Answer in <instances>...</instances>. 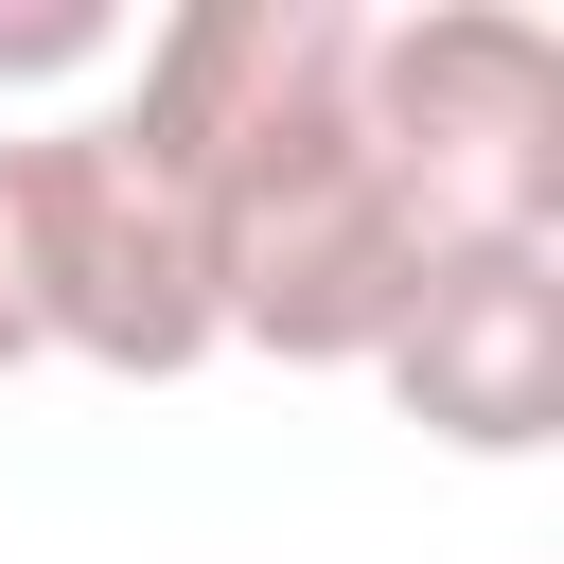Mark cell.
<instances>
[{"label":"cell","mask_w":564,"mask_h":564,"mask_svg":"<svg viewBox=\"0 0 564 564\" xmlns=\"http://www.w3.org/2000/svg\"><path fill=\"white\" fill-rule=\"evenodd\" d=\"M352 53H370L352 0H176L123 70V123L194 194L212 335L282 352V370H370L405 282L441 264L370 106H352Z\"/></svg>","instance_id":"1"},{"label":"cell","mask_w":564,"mask_h":564,"mask_svg":"<svg viewBox=\"0 0 564 564\" xmlns=\"http://www.w3.org/2000/svg\"><path fill=\"white\" fill-rule=\"evenodd\" d=\"M388 405L458 458H546L564 441V247H441L388 317Z\"/></svg>","instance_id":"4"},{"label":"cell","mask_w":564,"mask_h":564,"mask_svg":"<svg viewBox=\"0 0 564 564\" xmlns=\"http://www.w3.org/2000/svg\"><path fill=\"white\" fill-rule=\"evenodd\" d=\"M0 282H18V335H35V352H88V370H123V388L229 352V335H212L194 194H176V159H159L123 106L0 141Z\"/></svg>","instance_id":"2"},{"label":"cell","mask_w":564,"mask_h":564,"mask_svg":"<svg viewBox=\"0 0 564 564\" xmlns=\"http://www.w3.org/2000/svg\"><path fill=\"white\" fill-rule=\"evenodd\" d=\"M352 106L423 212V247H564V53L511 0H423L370 18Z\"/></svg>","instance_id":"3"},{"label":"cell","mask_w":564,"mask_h":564,"mask_svg":"<svg viewBox=\"0 0 564 564\" xmlns=\"http://www.w3.org/2000/svg\"><path fill=\"white\" fill-rule=\"evenodd\" d=\"M18 352H35V335H18V282H0V370H18Z\"/></svg>","instance_id":"6"},{"label":"cell","mask_w":564,"mask_h":564,"mask_svg":"<svg viewBox=\"0 0 564 564\" xmlns=\"http://www.w3.org/2000/svg\"><path fill=\"white\" fill-rule=\"evenodd\" d=\"M88 53H123L106 0H35V18H0V88H18V70H88Z\"/></svg>","instance_id":"5"}]
</instances>
